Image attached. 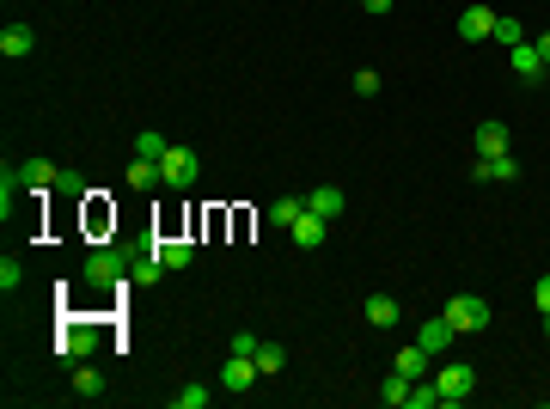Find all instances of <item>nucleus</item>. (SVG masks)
<instances>
[{
    "label": "nucleus",
    "mask_w": 550,
    "mask_h": 409,
    "mask_svg": "<svg viewBox=\"0 0 550 409\" xmlns=\"http://www.w3.org/2000/svg\"><path fill=\"white\" fill-rule=\"evenodd\" d=\"M99 337H116V330H110V324H62L56 354H62V361H86V354L99 348Z\"/></svg>",
    "instance_id": "obj_1"
},
{
    "label": "nucleus",
    "mask_w": 550,
    "mask_h": 409,
    "mask_svg": "<svg viewBox=\"0 0 550 409\" xmlns=\"http://www.w3.org/2000/svg\"><path fill=\"white\" fill-rule=\"evenodd\" d=\"M434 385H441V409L465 404L471 391H477V367H465V361H447L441 373H434Z\"/></svg>",
    "instance_id": "obj_2"
},
{
    "label": "nucleus",
    "mask_w": 550,
    "mask_h": 409,
    "mask_svg": "<svg viewBox=\"0 0 550 409\" xmlns=\"http://www.w3.org/2000/svg\"><path fill=\"white\" fill-rule=\"evenodd\" d=\"M80 275H86L92 287H123V281H129V257H123V251H92Z\"/></svg>",
    "instance_id": "obj_3"
},
{
    "label": "nucleus",
    "mask_w": 550,
    "mask_h": 409,
    "mask_svg": "<svg viewBox=\"0 0 550 409\" xmlns=\"http://www.w3.org/2000/svg\"><path fill=\"white\" fill-rule=\"evenodd\" d=\"M441 318H447L452 330H483V324H489V300H477V294H452Z\"/></svg>",
    "instance_id": "obj_4"
},
{
    "label": "nucleus",
    "mask_w": 550,
    "mask_h": 409,
    "mask_svg": "<svg viewBox=\"0 0 550 409\" xmlns=\"http://www.w3.org/2000/svg\"><path fill=\"white\" fill-rule=\"evenodd\" d=\"M196 153H190V147H172V153H166V159H159V177H166V183H172V190H190V183H196Z\"/></svg>",
    "instance_id": "obj_5"
},
{
    "label": "nucleus",
    "mask_w": 550,
    "mask_h": 409,
    "mask_svg": "<svg viewBox=\"0 0 550 409\" xmlns=\"http://www.w3.org/2000/svg\"><path fill=\"white\" fill-rule=\"evenodd\" d=\"M508 62H514V80H520V86H538V80H545V73H550V68H545V55L532 49V37L508 49Z\"/></svg>",
    "instance_id": "obj_6"
},
{
    "label": "nucleus",
    "mask_w": 550,
    "mask_h": 409,
    "mask_svg": "<svg viewBox=\"0 0 550 409\" xmlns=\"http://www.w3.org/2000/svg\"><path fill=\"white\" fill-rule=\"evenodd\" d=\"M471 177H477V183H520V159H514V153L477 159V166H471Z\"/></svg>",
    "instance_id": "obj_7"
},
{
    "label": "nucleus",
    "mask_w": 550,
    "mask_h": 409,
    "mask_svg": "<svg viewBox=\"0 0 550 409\" xmlns=\"http://www.w3.org/2000/svg\"><path fill=\"white\" fill-rule=\"evenodd\" d=\"M489 31H495V13H489V6H465V13H459V37H465V43H489Z\"/></svg>",
    "instance_id": "obj_8"
},
{
    "label": "nucleus",
    "mask_w": 550,
    "mask_h": 409,
    "mask_svg": "<svg viewBox=\"0 0 550 409\" xmlns=\"http://www.w3.org/2000/svg\"><path fill=\"white\" fill-rule=\"evenodd\" d=\"M471 147H477V159H495V153H508V123H477V135H471Z\"/></svg>",
    "instance_id": "obj_9"
},
{
    "label": "nucleus",
    "mask_w": 550,
    "mask_h": 409,
    "mask_svg": "<svg viewBox=\"0 0 550 409\" xmlns=\"http://www.w3.org/2000/svg\"><path fill=\"white\" fill-rule=\"evenodd\" d=\"M324 233H331V220H318V214H300V220H294V226H288V239L300 244V251H318V244H324Z\"/></svg>",
    "instance_id": "obj_10"
},
{
    "label": "nucleus",
    "mask_w": 550,
    "mask_h": 409,
    "mask_svg": "<svg viewBox=\"0 0 550 409\" xmlns=\"http://www.w3.org/2000/svg\"><path fill=\"white\" fill-rule=\"evenodd\" d=\"M220 385H227V391H251V385H257V361H251V354H227Z\"/></svg>",
    "instance_id": "obj_11"
},
{
    "label": "nucleus",
    "mask_w": 550,
    "mask_h": 409,
    "mask_svg": "<svg viewBox=\"0 0 550 409\" xmlns=\"http://www.w3.org/2000/svg\"><path fill=\"white\" fill-rule=\"evenodd\" d=\"M31 49H37L31 25H6V31H0V55H6V62H19V55H31Z\"/></svg>",
    "instance_id": "obj_12"
},
{
    "label": "nucleus",
    "mask_w": 550,
    "mask_h": 409,
    "mask_svg": "<svg viewBox=\"0 0 550 409\" xmlns=\"http://www.w3.org/2000/svg\"><path fill=\"white\" fill-rule=\"evenodd\" d=\"M452 337H459V330H452L447 318H428V324L416 330V342H422L428 354H447V348H452Z\"/></svg>",
    "instance_id": "obj_13"
},
{
    "label": "nucleus",
    "mask_w": 550,
    "mask_h": 409,
    "mask_svg": "<svg viewBox=\"0 0 550 409\" xmlns=\"http://www.w3.org/2000/svg\"><path fill=\"white\" fill-rule=\"evenodd\" d=\"M25 190H37V196H56V177H62V171L49 166V159H25Z\"/></svg>",
    "instance_id": "obj_14"
},
{
    "label": "nucleus",
    "mask_w": 550,
    "mask_h": 409,
    "mask_svg": "<svg viewBox=\"0 0 550 409\" xmlns=\"http://www.w3.org/2000/svg\"><path fill=\"white\" fill-rule=\"evenodd\" d=\"M19 196H25V171H19V166H6V171H0V220H13Z\"/></svg>",
    "instance_id": "obj_15"
},
{
    "label": "nucleus",
    "mask_w": 550,
    "mask_h": 409,
    "mask_svg": "<svg viewBox=\"0 0 550 409\" xmlns=\"http://www.w3.org/2000/svg\"><path fill=\"white\" fill-rule=\"evenodd\" d=\"M306 208L318 214V220H337V214H343V190H337V183H318V190L306 196Z\"/></svg>",
    "instance_id": "obj_16"
},
{
    "label": "nucleus",
    "mask_w": 550,
    "mask_h": 409,
    "mask_svg": "<svg viewBox=\"0 0 550 409\" xmlns=\"http://www.w3.org/2000/svg\"><path fill=\"white\" fill-rule=\"evenodd\" d=\"M153 257H159L166 269H190V257H196V244H190V239H159V244H153Z\"/></svg>",
    "instance_id": "obj_17"
},
{
    "label": "nucleus",
    "mask_w": 550,
    "mask_h": 409,
    "mask_svg": "<svg viewBox=\"0 0 550 409\" xmlns=\"http://www.w3.org/2000/svg\"><path fill=\"white\" fill-rule=\"evenodd\" d=\"M428 361H434V354H428L422 342H410V348H398V367H391V373H404V379H428Z\"/></svg>",
    "instance_id": "obj_18"
},
{
    "label": "nucleus",
    "mask_w": 550,
    "mask_h": 409,
    "mask_svg": "<svg viewBox=\"0 0 550 409\" xmlns=\"http://www.w3.org/2000/svg\"><path fill=\"white\" fill-rule=\"evenodd\" d=\"M159 159H129V190H159Z\"/></svg>",
    "instance_id": "obj_19"
},
{
    "label": "nucleus",
    "mask_w": 550,
    "mask_h": 409,
    "mask_svg": "<svg viewBox=\"0 0 550 409\" xmlns=\"http://www.w3.org/2000/svg\"><path fill=\"white\" fill-rule=\"evenodd\" d=\"M300 214H306V202H300V196H275V202H270V226H281V233H288Z\"/></svg>",
    "instance_id": "obj_20"
},
{
    "label": "nucleus",
    "mask_w": 550,
    "mask_h": 409,
    "mask_svg": "<svg viewBox=\"0 0 550 409\" xmlns=\"http://www.w3.org/2000/svg\"><path fill=\"white\" fill-rule=\"evenodd\" d=\"M73 397H80V404L104 397V373H99V367H80V373H73Z\"/></svg>",
    "instance_id": "obj_21"
},
{
    "label": "nucleus",
    "mask_w": 550,
    "mask_h": 409,
    "mask_svg": "<svg viewBox=\"0 0 550 409\" xmlns=\"http://www.w3.org/2000/svg\"><path fill=\"white\" fill-rule=\"evenodd\" d=\"M489 43L514 49V43H526V25H520V19H508V13H495V31H489Z\"/></svg>",
    "instance_id": "obj_22"
},
{
    "label": "nucleus",
    "mask_w": 550,
    "mask_h": 409,
    "mask_svg": "<svg viewBox=\"0 0 550 409\" xmlns=\"http://www.w3.org/2000/svg\"><path fill=\"white\" fill-rule=\"evenodd\" d=\"M159 275H166V263H159L153 251H147V257H135V263H129V281H135V287H153Z\"/></svg>",
    "instance_id": "obj_23"
},
{
    "label": "nucleus",
    "mask_w": 550,
    "mask_h": 409,
    "mask_svg": "<svg viewBox=\"0 0 550 409\" xmlns=\"http://www.w3.org/2000/svg\"><path fill=\"white\" fill-rule=\"evenodd\" d=\"M251 361H257V373H281V367H288V348H281V342H257Z\"/></svg>",
    "instance_id": "obj_24"
},
{
    "label": "nucleus",
    "mask_w": 550,
    "mask_h": 409,
    "mask_svg": "<svg viewBox=\"0 0 550 409\" xmlns=\"http://www.w3.org/2000/svg\"><path fill=\"white\" fill-rule=\"evenodd\" d=\"M367 324H379V330L398 324V300H391V294H374V300H367Z\"/></svg>",
    "instance_id": "obj_25"
},
{
    "label": "nucleus",
    "mask_w": 550,
    "mask_h": 409,
    "mask_svg": "<svg viewBox=\"0 0 550 409\" xmlns=\"http://www.w3.org/2000/svg\"><path fill=\"white\" fill-rule=\"evenodd\" d=\"M379 404L404 409V404H410V379H404V373H391V379H385V385H379Z\"/></svg>",
    "instance_id": "obj_26"
},
{
    "label": "nucleus",
    "mask_w": 550,
    "mask_h": 409,
    "mask_svg": "<svg viewBox=\"0 0 550 409\" xmlns=\"http://www.w3.org/2000/svg\"><path fill=\"white\" fill-rule=\"evenodd\" d=\"M404 409H441V385H422V379H410V404Z\"/></svg>",
    "instance_id": "obj_27"
},
{
    "label": "nucleus",
    "mask_w": 550,
    "mask_h": 409,
    "mask_svg": "<svg viewBox=\"0 0 550 409\" xmlns=\"http://www.w3.org/2000/svg\"><path fill=\"white\" fill-rule=\"evenodd\" d=\"M166 153H172V147L153 135V129H141V135H135V159H166Z\"/></svg>",
    "instance_id": "obj_28"
},
{
    "label": "nucleus",
    "mask_w": 550,
    "mask_h": 409,
    "mask_svg": "<svg viewBox=\"0 0 550 409\" xmlns=\"http://www.w3.org/2000/svg\"><path fill=\"white\" fill-rule=\"evenodd\" d=\"M56 196L80 202V196H86V177H80V171H62V177H56Z\"/></svg>",
    "instance_id": "obj_29"
},
{
    "label": "nucleus",
    "mask_w": 550,
    "mask_h": 409,
    "mask_svg": "<svg viewBox=\"0 0 550 409\" xmlns=\"http://www.w3.org/2000/svg\"><path fill=\"white\" fill-rule=\"evenodd\" d=\"M172 404H177V409H202V404H208V385H184Z\"/></svg>",
    "instance_id": "obj_30"
},
{
    "label": "nucleus",
    "mask_w": 550,
    "mask_h": 409,
    "mask_svg": "<svg viewBox=\"0 0 550 409\" xmlns=\"http://www.w3.org/2000/svg\"><path fill=\"white\" fill-rule=\"evenodd\" d=\"M19 281H25V269L6 257V263H0V287H6V294H19Z\"/></svg>",
    "instance_id": "obj_31"
},
{
    "label": "nucleus",
    "mask_w": 550,
    "mask_h": 409,
    "mask_svg": "<svg viewBox=\"0 0 550 409\" xmlns=\"http://www.w3.org/2000/svg\"><path fill=\"white\" fill-rule=\"evenodd\" d=\"M355 92H361V98H374V92H379V73L361 68V73H355Z\"/></svg>",
    "instance_id": "obj_32"
},
{
    "label": "nucleus",
    "mask_w": 550,
    "mask_h": 409,
    "mask_svg": "<svg viewBox=\"0 0 550 409\" xmlns=\"http://www.w3.org/2000/svg\"><path fill=\"white\" fill-rule=\"evenodd\" d=\"M227 354H257V337H251V330H239V337L227 342Z\"/></svg>",
    "instance_id": "obj_33"
},
{
    "label": "nucleus",
    "mask_w": 550,
    "mask_h": 409,
    "mask_svg": "<svg viewBox=\"0 0 550 409\" xmlns=\"http://www.w3.org/2000/svg\"><path fill=\"white\" fill-rule=\"evenodd\" d=\"M532 306L550 311V275H538V287H532Z\"/></svg>",
    "instance_id": "obj_34"
},
{
    "label": "nucleus",
    "mask_w": 550,
    "mask_h": 409,
    "mask_svg": "<svg viewBox=\"0 0 550 409\" xmlns=\"http://www.w3.org/2000/svg\"><path fill=\"white\" fill-rule=\"evenodd\" d=\"M532 49L545 55V68H550V31H545V37H532Z\"/></svg>",
    "instance_id": "obj_35"
},
{
    "label": "nucleus",
    "mask_w": 550,
    "mask_h": 409,
    "mask_svg": "<svg viewBox=\"0 0 550 409\" xmlns=\"http://www.w3.org/2000/svg\"><path fill=\"white\" fill-rule=\"evenodd\" d=\"M361 6H367L374 19H379V13H391V0H361Z\"/></svg>",
    "instance_id": "obj_36"
},
{
    "label": "nucleus",
    "mask_w": 550,
    "mask_h": 409,
    "mask_svg": "<svg viewBox=\"0 0 550 409\" xmlns=\"http://www.w3.org/2000/svg\"><path fill=\"white\" fill-rule=\"evenodd\" d=\"M545 337H550V311H545Z\"/></svg>",
    "instance_id": "obj_37"
}]
</instances>
